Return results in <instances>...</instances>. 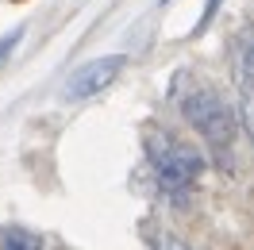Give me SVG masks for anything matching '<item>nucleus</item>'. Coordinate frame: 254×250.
I'll list each match as a JSON object with an SVG mask.
<instances>
[{
    "mask_svg": "<svg viewBox=\"0 0 254 250\" xmlns=\"http://www.w3.org/2000/svg\"><path fill=\"white\" fill-rule=\"evenodd\" d=\"M181 112H185V120H189L204 142L216 150L220 162H231V150H235V135H239V124H235V112L231 104L223 100L216 89H208V85H196L192 93H185L181 100Z\"/></svg>",
    "mask_w": 254,
    "mask_h": 250,
    "instance_id": "obj_1",
    "label": "nucleus"
},
{
    "mask_svg": "<svg viewBox=\"0 0 254 250\" xmlns=\"http://www.w3.org/2000/svg\"><path fill=\"white\" fill-rule=\"evenodd\" d=\"M146 154H150L158 188L166 192V196H174V200H185L192 188H196L200 173H204V158L196 154L192 146L177 142L174 135H166V131L146 142Z\"/></svg>",
    "mask_w": 254,
    "mask_h": 250,
    "instance_id": "obj_2",
    "label": "nucleus"
},
{
    "mask_svg": "<svg viewBox=\"0 0 254 250\" xmlns=\"http://www.w3.org/2000/svg\"><path fill=\"white\" fill-rule=\"evenodd\" d=\"M124 69H127V58H124V54H104V58L85 62L81 69L69 73V81H65V100H69V104H77V100L100 96L112 81L124 73Z\"/></svg>",
    "mask_w": 254,
    "mask_h": 250,
    "instance_id": "obj_3",
    "label": "nucleus"
},
{
    "mask_svg": "<svg viewBox=\"0 0 254 250\" xmlns=\"http://www.w3.org/2000/svg\"><path fill=\"white\" fill-rule=\"evenodd\" d=\"M0 250H43V243L23 227H0Z\"/></svg>",
    "mask_w": 254,
    "mask_h": 250,
    "instance_id": "obj_4",
    "label": "nucleus"
},
{
    "mask_svg": "<svg viewBox=\"0 0 254 250\" xmlns=\"http://www.w3.org/2000/svg\"><path fill=\"white\" fill-rule=\"evenodd\" d=\"M154 250H192V247L181 243L177 235H158V239H154Z\"/></svg>",
    "mask_w": 254,
    "mask_h": 250,
    "instance_id": "obj_5",
    "label": "nucleus"
},
{
    "mask_svg": "<svg viewBox=\"0 0 254 250\" xmlns=\"http://www.w3.org/2000/svg\"><path fill=\"white\" fill-rule=\"evenodd\" d=\"M216 8H220V0H208V4H204V16H200V23H196V31H204L208 23H212V16H216Z\"/></svg>",
    "mask_w": 254,
    "mask_h": 250,
    "instance_id": "obj_6",
    "label": "nucleus"
},
{
    "mask_svg": "<svg viewBox=\"0 0 254 250\" xmlns=\"http://www.w3.org/2000/svg\"><path fill=\"white\" fill-rule=\"evenodd\" d=\"M19 35H23V31H12V35H8V39H0V58H4V54H12V50H16V43H19Z\"/></svg>",
    "mask_w": 254,
    "mask_h": 250,
    "instance_id": "obj_7",
    "label": "nucleus"
}]
</instances>
